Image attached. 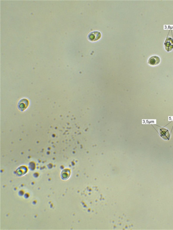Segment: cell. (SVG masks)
I'll use <instances>...</instances> for the list:
<instances>
[{
    "instance_id": "5",
    "label": "cell",
    "mask_w": 173,
    "mask_h": 230,
    "mask_svg": "<svg viewBox=\"0 0 173 230\" xmlns=\"http://www.w3.org/2000/svg\"><path fill=\"white\" fill-rule=\"evenodd\" d=\"M160 134L161 136L165 140H169L170 137V134L168 130L161 128L160 130Z\"/></svg>"
},
{
    "instance_id": "3",
    "label": "cell",
    "mask_w": 173,
    "mask_h": 230,
    "mask_svg": "<svg viewBox=\"0 0 173 230\" xmlns=\"http://www.w3.org/2000/svg\"><path fill=\"white\" fill-rule=\"evenodd\" d=\"M164 47L167 51H170L173 49V39L171 38H167L164 43Z\"/></svg>"
},
{
    "instance_id": "2",
    "label": "cell",
    "mask_w": 173,
    "mask_h": 230,
    "mask_svg": "<svg viewBox=\"0 0 173 230\" xmlns=\"http://www.w3.org/2000/svg\"><path fill=\"white\" fill-rule=\"evenodd\" d=\"M29 105V101L26 98L21 99L18 104V108L20 110L23 111L26 109Z\"/></svg>"
},
{
    "instance_id": "4",
    "label": "cell",
    "mask_w": 173,
    "mask_h": 230,
    "mask_svg": "<svg viewBox=\"0 0 173 230\" xmlns=\"http://www.w3.org/2000/svg\"><path fill=\"white\" fill-rule=\"evenodd\" d=\"M161 61V59L157 56H153L149 59L148 63L152 66L158 65Z\"/></svg>"
},
{
    "instance_id": "1",
    "label": "cell",
    "mask_w": 173,
    "mask_h": 230,
    "mask_svg": "<svg viewBox=\"0 0 173 230\" xmlns=\"http://www.w3.org/2000/svg\"><path fill=\"white\" fill-rule=\"evenodd\" d=\"M101 34L100 32L98 31H94L91 32L88 35V38L89 40L92 42L98 41L100 39Z\"/></svg>"
}]
</instances>
